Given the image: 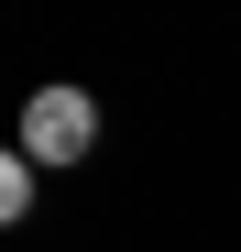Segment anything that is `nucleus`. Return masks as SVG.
<instances>
[{
  "mask_svg": "<svg viewBox=\"0 0 241 252\" xmlns=\"http://www.w3.org/2000/svg\"><path fill=\"white\" fill-rule=\"evenodd\" d=\"M11 143L33 154V176H44V164H88V154H99V99L77 88V77H44V88L22 99Z\"/></svg>",
  "mask_w": 241,
  "mask_h": 252,
  "instance_id": "f257e3e1",
  "label": "nucleus"
},
{
  "mask_svg": "<svg viewBox=\"0 0 241 252\" xmlns=\"http://www.w3.org/2000/svg\"><path fill=\"white\" fill-rule=\"evenodd\" d=\"M22 208H33V154H22V143H0V230H11Z\"/></svg>",
  "mask_w": 241,
  "mask_h": 252,
  "instance_id": "f03ea898",
  "label": "nucleus"
}]
</instances>
